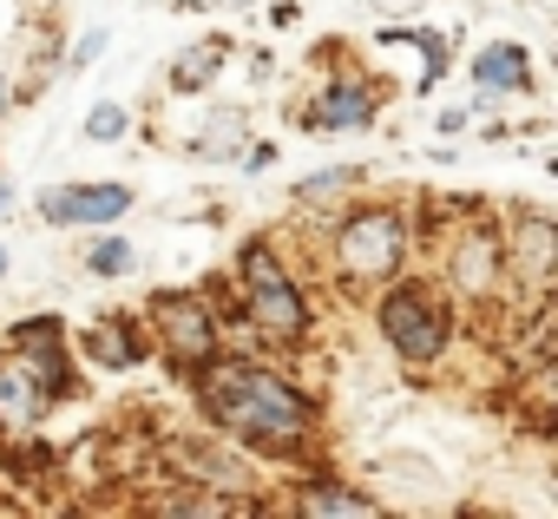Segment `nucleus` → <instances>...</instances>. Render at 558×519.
Listing matches in <instances>:
<instances>
[{"label": "nucleus", "instance_id": "f257e3e1", "mask_svg": "<svg viewBox=\"0 0 558 519\" xmlns=\"http://www.w3.org/2000/svg\"><path fill=\"white\" fill-rule=\"evenodd\" d=\"M197 382V408L204 421L236 447V454H256V460H303L310 440H316V401L250 355H210L191 369Z\"/></svg>", "mask_w": 558, "mask_h": 519}, {"label": "nucleus", "instance_id": "f03ea898", "mask_svg": "<svg viewBox=\"0 0 558 519\" xmlns=\"http://www.w3.org/2000/svg\"><path fill=\"white\" fill-rule=\"evenodd\" d=\"M236 290H243V323L269 342V349H303L310 329H316V310H310V290L296 283V270L276 256V243L250 237L236 250Z\"/></svg>", "mask_w": 558, "mask_h": 519}, {"label": "nucleus", "instance_id": "7ed1b4c3", "mask_svg": "<svg viewBox=\"0 0 558 519\" xmlns=\"http://www.w3.org/2000/svg\"><path fill=\"white\" fill-rule=\"evenodd\" d=\"M408 243H414V217L401 204H362L342 210L329 230V264L349 290H381L401 264H408Z\"/></svg>", "mask_w": 558, "mask_h": 519}, {"label": "nucleus", "instance_id": "20e7f679", "mask_svg": "<svg viewBox=\"0 0 558 519\" xmlns=\"http://www.w3.org/2000/svg\"><path fill=\"white\" fill-rule=\"evenodd\" d=\"M375 329H381V342L408 362V369H434L447 349H453V316H447V303L427 290V283H414V277H388L381 283V297H375Z\"/></svg>", "mask_w": 558, "mask_h": 519}, {"label": "nucleus", "instance_id": "39448f33", "mask_svg": "<svg viewBox=\"0 0 558 519\" xmlns=\"http://www.w3.org/2000/svg\"><path fill=\"white\" fill-rule=\"evenodd\" d=\"M145 336H151V349L171 355L178 375H191L197 362H210V355L223 349V329H217L210 303L191 297V290H158V297L145 303Z\"/></svg>", "mask_w": 558, "mask_h": 519}, {"label": "nucleus", "instance_id": "423d86ee", "mask_svg": "<svg viewBox=\"0 0 558 519\" xmlns=\"http://www.w3.org/2000/svg\"><path fill=\"white\" fill-rule=\"evenodd\" d=\"M138 197H132V184H53V191H40V224H53V230H106V224H119L125 210H132Z\"/></svg>", "mask_w": 558, "mask_h": 519}, {"label": "nucleus", "instance_id": "0eeeda50", "mask_svg": "<svg viewBox=\"0 0 558 519\" xmlns=\"http://www.w3.org/2000/svg\"><path fill=\"white\" fill-rule=\"evenodd\" d=\"M375 112H381L375 86H362V80H329V86L303 106V125H310V132H368Z\"/></svg>", "mask_w": 558, "mask_h": 519}, {"label": "nucleus", "instance_id": "6e6552de", "mask_svg": "<svg viewBox=\"0 0 558 519\" xmlns=\"http://www.w3.org/2000/svg\"><path fill=\"white\" fill-rule=\"evenodd\" d=\"M47 408H53V395L27 375V362L8 349V355H0V440L34 434V427L47 421Z\"/></svg>", "mask_w": 558, "mask_h": 519}, {"label": "nucleus", "instance_id": "1a4fd4ad", "mask_svg": "<svg viewBox=\"0 0 558 519\" xmlns=\"http://www.w3.org/2000/svg\"><path fill=\"white\" fill-rule=\"evenodd\" d=\"M171 460L191 473V486H210V493H250V467L236 460L230 440H171Z\"/></svg>", "mask_w": 558, "mask_h": 519}, {"label": "nucleus", "instance_id": "9d476101", "mask_svg": "<svg viewBox=\"0 0 558 519\" xmlns=\"http://www.w3.org/2000/svg\"><path fill=\"white\" fill-rule=\"evenodd\" d=\"M551 243H558V230H551L545 217H525L519 230H506V237H499L506 277H519V283L545 290V283H551Z\"/></svg>", "mask_w": 558, "mask_h": 519}, {"label": "nucleus", "instance_id": "9b49d317", "mask_svg": "<svg viewBox=\"0 0 558 519\" xmlns=\"http://www.w3.org/2000/svg\"><path fill=\"white\" fill-rule=\"evenodd\" d=\"M473 86L493 93V99H506V93H532V53H525L519 40H493V47H480V53H473Z\"/></svg>", "mask_w": 558, "mask_h": 519}, {"label": "nucleus", "instance_id": "f8f14e48", "mask_svg": "<svg viewBox=\"0 0 558 519\" xmlns=\"http://www.w3.org/2000/svg\"><path fill=\"white\" fill-rule=\"evenodd\" d=\"M296 512H316V519H375L381 499L362 493V486H342V480H303L296 486Z\"/></svg>", "mask_w": 558, "mask_h": 519}, {"label": "nucleus", "instance_id": "ddd939ff", "mask_svg": "<svg viewBox=\"0 0 558 519\" xmlns=\"http://www.w3.org/2000/svg\"><path fill=\"white\" fill-rule=\"evenodd\" d=\"M80 355L99 362V369H132V362L151 355V336H125V323H93L80 336Z\"/></svg>", "mask_w": 558, "mask_h": 519}, {"label": "nucleus", "instance_id": "4468645a", "mask_svg": "<svg viewBox=\"0 0 558 519\" xmlns=\"http://www.w3.org/2000/svg\"><path fill=\"white\" fill-rule=\"evenodd\" d=\"M223 60H230V40H197V47H184V53L171 60L165 86H171V93H204V86L217 80Z\"/></svg>", "mask_w": 558, "mask_h": 519}, {"label": "nucleus", "instance_id": "2eb2a0df", "mask_svg": "<svg viewBox=\"0 0 558 519\" xmlns=\"http://www.w3.org/2000/svg\"><path fill=\"white\" fill-rule=\"evenodd\" d=\"M86 270L99 277V283H119V277H138V250H132V237H119L112 224L86 243Z\"/></svg>", "mask_w": 558, "mask_h": 519}, {"label": "nucleus", "instance_id": "dca6fc26", "mask_svg": "<svg viewBox=\"0 0 558 519\" xmlns=\"http://www.w3.org/2000/svg\"><path fill=\"white\" fill-rule=\"evenodd\" d=\"M362 178H368L362 165H329V171H316L310 184H296V204H323V197H349V191H355Z\"/></svg>", "mask_w": 558, "mask_h": 519}, {"label": "nucleus", "instance_id": "f3484780", "mask_svg": "<svg viewBox=\"0 0 558 519\" xmlns=\"http://www.w3.org/2000/svg\"><path fill=\"white\" fill-rule=\"evenodd\" d=\"M125 132H132V112H125L119 99H99V106L86 112V138H93V145H119Z\"/></svg>", "mask_w": 558, "mask_h": 519}, {"label": "nucleus", "instance_id": "a211bd4d", "mask_svg": "<svg viewBox=\"0 0 558 519\" xmlns=\"http://www.w3.org/2000/svg\"><path fill=\"white\" fill-rule=\"evenodd\" d=\"M47 342H66V323L60 316H21L8 329V349H47Z\"/></svg>", "mask_w": 558, "mask_h": 519}, {"label": "nucleus", "instance_id": "6ab92c4d", "mask_svg": "<svg viewBox=\"0 0 558 519\" xmlns=\"http://www.w3.org/2000/svg\"><path fill=\"white\" fill-rule=\"evenodd\" d=\"M106 47H112V34H106V27H86V34L73 40V53H66V73H86V67H93Z\"/></svg>", "mask_w": 558, "mask_h": 519}, {"label": "nucleus", "instance_id": "aec40b11", "mask_svg": "<svg viewBox=\"0 0 558 519\" xmlns=\"http://www.w3.org/2000/svg\"><path fill=\"white\" fill-rule=\"evenodd\" d=\"M434 125H440V138H453V132H466V125H473V112H466V106H447Z\"/></svg>", "mask_w": 558, "mask_h": 519}, {"label": "nucleus", "instance_id": "412c9836", "mask_svg": "<svg viewBox=\"0 0 558 519\" xmlns=\"http://www.w3.org/2000/svg\"><path fill=\"white\" fill-rule=\"evenodd\" d=\"M243 158V171H269L276 165V145H250V152H236Z\"/></svg>", "mask_w": 558, "mask_h": 519}, {"label": "nucleus", "instance_id": "4be33fe9", "mask_svg": "<svg viewBox=\"0 0 558 519\" xmlns=\"http://www.w3.org/2000/svg\"><path fill=\"white\" fill-rule=\"evenodd\" d=\"M14 106H21V86H14L8 73H0V125H8V112H14Z\"/></svg>", "mask_w": 558, "mask_h": 519}, {"label": "nucleus", "instance_id": "5701e85b", "mask_svg": "<svg viewBox=\"0 0 558 519\" xmlns=\"http://www.w3.org/2000/svg\"><path fill=\"white\" fill-rule=\"evenodd\" d=\"M8 210H14V184H8V178H0V217H8Z\"/></svg>", "mask_w": 558, "mask_h": 519}, {"label": "nucleus", "instance_id": "b1692460", "mask_svg": "<svg viewBox=\"0 0 558 519\" xmlns=\"http://www.w3.org/2000/svg\"><path fill=\"white\" fill-rule=\"evenodd\" d=\"M0 283H8V250H0Z\"/></svg>", "mask_w": 558, "mask_h": 519}]
</instances>
